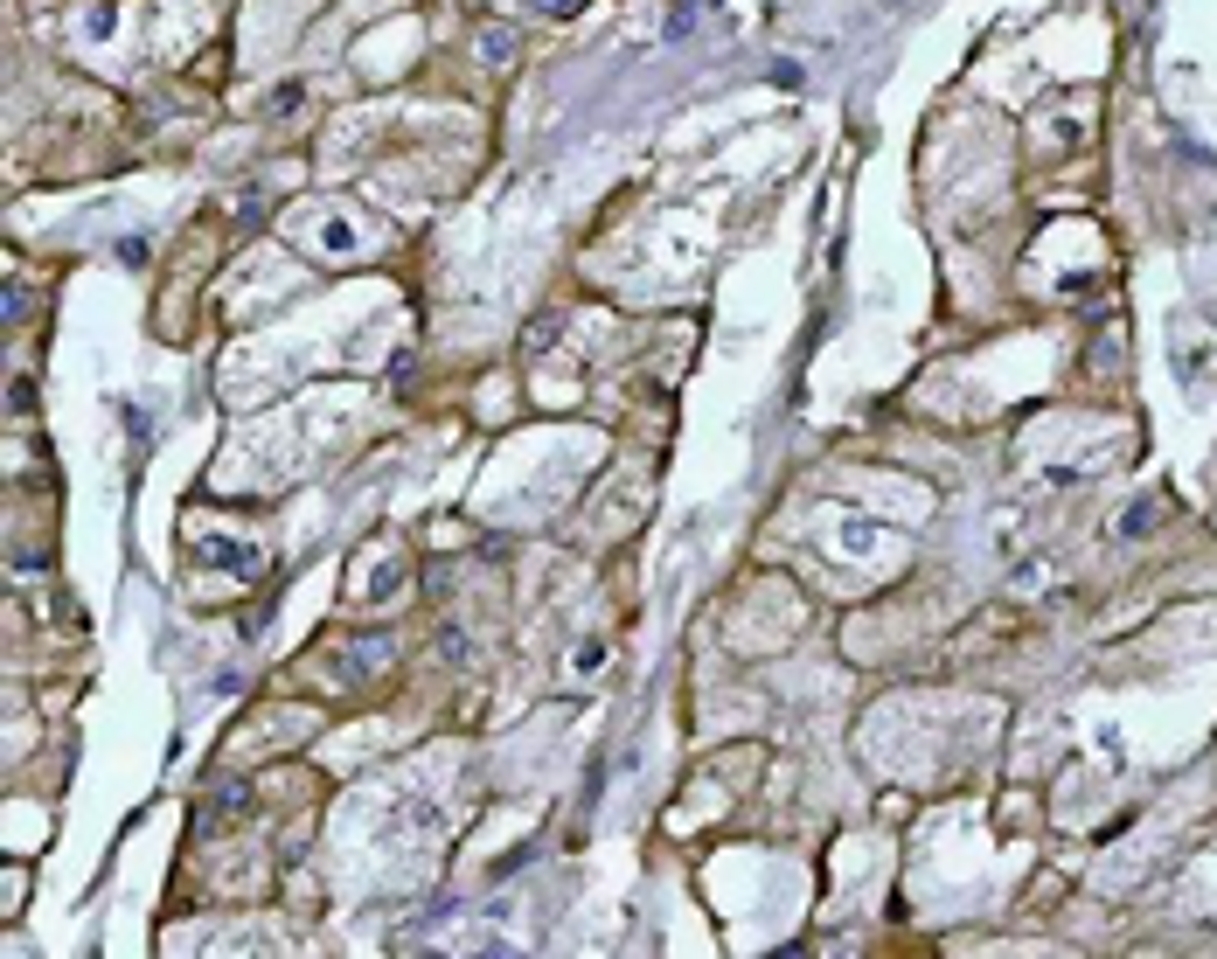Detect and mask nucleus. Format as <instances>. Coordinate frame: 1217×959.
Here are the masks:
<instances>
[{
	"instance_id": "4",
	"label": "nucleus",
	"mask_w": 1217,
	"mask_h": 959,
	"mask_svg": "<svg viewBox=\"0 0 1217 959\" xmlns=\"http://www.w3.org/2000/svg\"><path fill=\"white\" fill-rule=\"evenodd\" d=\"M536 7H543V14H578L585 0H536Z\"/></svg>"
},
{
	"instance_id": "3",
	"label": "nucleus",
	"mask_w": 1217,
	"mask_h": 959,
	"mask_svg": "<svg viewBox=\"0 0 1217 959\" xmlns=\"http://www.w3.org/2000/svg\"><path fill=\"white\" fill-rule=\"evenodd\" d=\"M244 800H251V786H244V779H230V786H223V793H216V814H237V807H244Z\"/></svg>"
},
{
	"instance_id": "2",
	"label": "nucleus",
	"mask_w": 1217,
	"mask_h": 959,
	"mask_svg": "<svg viewBox=\"0 0 1217 959\" xmlns=\"http://www.w3.org/2000/svg\"><path fill=\"white\" fill-rule=\"evenodd\" d=\"M209 556H216V563H230V570H244V577L258 570V563H251L258 549H244V543H209Z\"/></svg>"
},
{
	"instance_id": "1",
	"label": "nucleus",
	"mask_w": 1217,
	"mask_h": 959,
	"mask_svg": "<svg viewBox=\"0 0 1217 959\" xmlns=\"http://www.w3.org/2000/svg\"><path fill=\"white\" fill-rule=\"evenodd\" d=\"M515 56V28H480V63H508Z\"/></svg>"
}]
</instances>
